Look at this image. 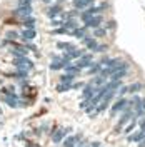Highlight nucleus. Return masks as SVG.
I'll list each match as a JSON object with an SVG mask.
<instances>
[{
  "mask_svg": "<svg viewBox=\"0 0 145 147\" xmlns=\"http://www.w3.org/2000/svg\"><path fill=\"white\" fill-rule=\"evenodd\" d=\"M113 97H115V90H109V92H107V94L103 95V99L100 100V104L97 105V109H93V112H92L90 117H97L99 114H102V112L107 109L110 104H112V99H113Z\"/></svg>",
  "mask_w": 145,
  "mask_h": 147,
  "instance_id": "nucleus-1",
  "label": "nucleus"
},
{
  "mask_svg": "<svg viewBox=\"0 0 145 147\" xmlns=\"http://www.w3.org/2000/svg\"><path fill=\"white\" fill-rule=\"evenodd\" d=\"M132 114H134V110H132V107L127 104V107H125V112L122 114V117L118 119V122L115 124V127H113V134H120L122 132V129L125 127V124H127L128 120L132 119Z\"/></svg>",
  "mask_w": 145,
  "mask_h": 147,
  "instance_id": "nucleus-2",
  "label": "nucleus"
},
{
  "mask_svg": "<svg viewBox=\"0 0 145 147\" xmlns=\"http://www.w3.org/2000/svg\"><path fill=\"white\" fill-rule=\"evenodd\" d=\"M107 7H109L107 3H102V5H90V7H87L85 10H82L80 18H82V20H85L87 17H92V15H99L100 12H103V10L107 9Z\"/></svg>",
  "mask_w": 145,
  "mask_h": 147,
  "instance_id": "nucleus-3",
  "label": "nucleus"
},
{
  "mask_svg": "<svg viewBox=\"0 0 145 147\" xmlns=\"http://www.w3.org/2000/svg\"><path fill=\"white\" fill-rule=\"evenodd\" d=\"M12 64L15 65L18 70H30V69H34V62H32V60L28 59L27 55H22V57H15Z\"/></svg>",
  "mask_w": 145,
  "mask_h": 147,
  "instance_id": "nucleus-4",
  "label": "nucleus"
},
{
  "mask_svg": "<svg viewBox=\"0 0 145 147\" xmlns=\"http://www.w3.org/2000/svg\"><path fill=\"white\" fill-rule=\"evenodd\" d=\"M82 44L85 47H89L90 50H93V52H103L105 49H107V45H99V42L93 38V37H83V38H80Z\"/></svg>",
  "mask_w": 145,
  "mask_h": 147,
  "instance_id": "nucleus-5",
  "label": "nucleus"
},
{
  "mask_svg": "<svg viewBox=\"0 0 145 147\" xmlns=\"http://www.w3.org/2000/svg\"><path fill=\"white\" fill-rule=\"evenodd\" d=\"M103 22V17L102 15H92V17H87L85 20H83V27H87V28H97V27H100V24Z\"/></svg>",
  "mask_w": 145,
  "mask_h": 147,
  "instance_id": "nucleus-6",
  "label": "nucleus"
},
{
  "mask_svg": "<svg viewBox=\"0 0 145 147\" xmlns=\"http://www.w3.org/2000/svg\"><path fill=\"white\" fill-rule=\"evenodd\" d=\"M127 104H128V99H125V97H120L113 105H112V109H110V117H115L120 110H124L125 107H127Z\"/></svg>",
  "mask_w": 145,
  "mask_h": 147,
  "instance_id": "nucleus-7",
  "label": "nucleus"
},
{
  "mask_svg": "<svg viewBox=\"0 0 145 147\" xmlns=\"http://www.w3.org/2000/svg\"><path fill=\"white\" fill-rule=\"evenodd\" d=\"M68 132H72V127L57 129V130L54 132V136H52V142H54V144H60V142H62V140L65 139V136H67Z\"/></svg>",
  "mask_w": 145,
  "mask_h": 147,
  "instance_id": "nucleus-8",
  "label": "nucleus"
},
{
  "mask_svg": "<svg viewBox=\"0 0 145 147\" xmlns=\"http://www.w3.org/2000/svg\"><path fill=\"white\" fill-rule=\"evenodd\" d=\"M92 59H93V57H92L90 54H87V55H82L80 59H79V60H77V62H75V65H77V67H79V69H87V67H92V65H93V62H92Z\"/></svg>",
  "mask_w": 145,
  "mask_h": 147,
  "instance_id": "nucleus-9",
  "label": "nucleus"
},
{
  "mask_svg": "<svg viewBox=\"0 0 145 147\" xmlns=\"http://www.w3.org/2000/svg\"><path fill=\"white\" fill-rule=\"evenodd\" d=\"M65 65L67 64L62 60V57H58V55H54L52 57V62H50V69L52 70H60V69H64Z\"/></svg>",
  "mask_w": 145,
  "mask_h": 147,
  "instance_id": "nucleus-10",
  "label": "nucleus"
},
{
  "mask_svg": "<svg viewBox=\"0 0 145 147\" xmlns=\"http://www.w3.org/2000/svg\"><path fill=\"white\" fill-rule=\"evenodd\" d=\"M97 90H99L97 87H93L92 84H87V85L83 87V90H82V97H83V99H90V97H92V95H93Z\"/></svg>",
  "mask_w": 145,
  "mask_h": 147,
  "instance_id": "nucleus-11",
  "label": "nucleus"
},
{
  "mask_svg": "<svg viewBox=\"0 0 145 147\" xmlns=\"http://www.w3.org/2000/svg\"><path fill=\"white\" fill-rule=\"evenodd\" d=\"M92 3H93V0H73V7L77 10H85Z\"/></svg>",
  "mask_w": 145,
  "mask_h": 147,
  "instance_id": "nucleus-12",
  "label": "nucleus"
},
{
  "mask_svg": "<svg viewBox=\"0 0 145 147\" xmlns=\"http://www.w3.org/2000/svg\"><path fill=\"white\" fill-rule=\"evenodd\" d=\"M77 140H80V136L79 134H73V136H70V137H67L64 140V146L62 147H75L79 142Z\"/></svg>",
  "mask_w": 145,
  "mask_h": 147,
  "instance_id": "nucleus-13",
  "label": "nucleus"
},
{
  "mask_svg": "<svg viewBox=\"0 0 145 147\" xmlns=\"http://www.w3.org/2000/svg\"><path fill=\"white\" fill-rule=\"evenodd\" d=\"M144 136H145V130H140V129H138V132H135V134H128L127 140L132 142V144H134V142H140V140L144 139Z\"/></svg>",
  "mask_w": 145,
  "mask_h": 147,
  "instance_id": "nucleus-14",
  "label": "nucleus"
},
{
  "mask_svg": "<svg viewBox=\"0 0 145 147\" xmlns=\"http://www.w3.org/2000/svg\"><path fill=\"white\" fill-rule=\"evenodd\" d=\"M68 34L77 37V38H83V37H87V27H82V28L77 27V28H73V30H70Z\"/></svg>",
  "mask_w": 145,
  "mask_h": 147,
  "instance_id": "nucleus-15",
  "label": "nucleus"
},
{
  "mask_svg": "<svg viewBox=\"0 0 145 147\" xmlns=\"http://www.w3.org/2000/svg\"><path fill=\"white\" fill-rule=\"evenodd\" d=\"M58 13H62V7L60 5H52V7H48V10H47V15L50 18H55Z\"/></svg>",
  "mask_w": 145,
  "mask_h": 147,
  "instance_id": "nucleus-16",
  "label": "nucleus"
},
{
  "mask_svg": "<svg viewBox=\"0 0 145 147\" xmlns=\"http://www.w3.org/2000/svg\"><path fill=\"white\" fill-rule=\"evenodd\" d=\"M30 12H32V7H30V3H25V5H18V9H17V13H20V15H25V17H28V15H30Z\"/></svg>",
  "mask_w": 145,
  "mask_h": 147,
  "instance_id": "nucleus-17",
  "label": "nucleus"
},
{
  "mask_svg": "<svg viewBox=\"0 0 145 147\" xmlns=\"http://www.w3.org/2000/svg\"><path fill=\"white\" fill-rule=\"evenodd\" d=\"M5 77H13V79H25L28 77V70H17L12 74H5Z\"/></svg>",
  "mask_w": 145,
  "mask_h": 147,
  "instance_id": "nucleus-18",
  "label": "nucleus"
},
{
  "mask_svg": "<svg viewBox=\"0 0 145 147\" xmlns=\"http://www.w3.org/2000/svg\"><path fill=\"white\" fill-rule=\"evenodd\" d=\"M142 89H144V84L135 82V84H132V85H127V94H135V92L142 90Z\"/></svg>",
  "mask_w": 145,
  "mask_h": 147,
  "instance_id": "nucleus-19",
  "label": "nucleus"
},
{
  "mask_svg": "<svg viewBox=\"0 0 145 147\" xmlns=\"http://www.w3.org/2000/svg\"><path fill=\"white\" fill-rule=\"evenodd\" d=\"M137 124H138V122H137V117H135V119L132 117V119H130V124H128V125H127L125 129H122V130H124V134H125V136L132 134V132H134V129L137 127Z\"/></svg>",
  "mask_w": 145,
  "mask_h": 147,
  "instance_id": "nucleus-20",
  "label": "nucleus"
},
{
  "mask_svg": "<svg viewBox=\"0 0 145 147\" xmlns=\"http://www.w3.org/2000/svg\"><path fill=\"white\" fill-rule=\"evenodd\" d=\"M127 74H128V69H122V70L115 72L113 75H110L109 79H110V80H120V79H124V77H125Z\"/></svg>",
  "mask_w": 145,
  "mask_h": 147,
  "instance_id": "nucleus-21",
  "label": "nucleus"
},
{
  "mask_svg": "<svg viewBox=\"0 0 145 147\" xmlns=\"http://www.w3.org/2000/svg\"><path fill=\"white\" fill-rule=\"evenodd\" d=\"M57 49H60V50H73L75 49V45L73 44H70V42H57Z\"/></svg>",
  "mask_w": 145,
  "mask_h": 147,
  "instance_id": "nucleus-22",
  "label": "nucleus"
},
{
  "mask_svg": "<svg viewBox=\"0 0 145 147\" xmlns=\"http://www.w3.org/2000/svg\"><path fill=\"white\" fill-rule=\"evenodd\" d=\"M75 77H77L75 74H65V75L60 77V82H62V84H73Z\"/></svg>",
  "mask_w": 145,
  "mask_h": 147,
  "instance_id": "nucleus-23",
  "label": "nucleus"
},
{
  "mask_svg": "<svg viewBox=\"0 0 145 147\" xmlns=\"http://www.w3.org/2000/svg\"><path fill=\"white\" fill-rule=\"evenodd\" d=\"M22 37H23L25 40H32V38H35V30H34V28H25V30L22 32Z\"/></svg>",
  "mask_w": 145,
  "mask_h": 147,
  "instance_id": "nucleus-24",
  "label": "nucleus"
},
{
  "mask_svg": "<svg viewBox=\"0 0 145 147\" xmlns=\"http://www.w3.org/2000/svg\"><path fill=\"white\" fill-rule=\"evenodd\" d=\"M64 69H65V72H67V74H75V75L80 72V69H79L75 64H67Z\"/></svg>",
  "mask_w": 145,
  "mask_h": 147,
  "instance_id": "nucleus-25",
  "label": "nucleus"
},
{
  "mask_svg": "<svg viewBox=\"0 0 145 147\" xmlns=\"http://www.w3.org/2000/svg\"><path fill=\"white\" fill-rule=\"evenodd\" d=\"M107 35V28H93V38H97V37H105Z\"/></svg>",
  "mask_w": 145,
  "mask_h": 147,
  "instance_id": "nucleus-26",
  "label": "nucleus"
},
{
  "mask_svg": "<svg viewBox=\"0 0 145 147\" xmlns=\"http://www.w3.org/2000/svg\"><path fill=\"white\" fill-rule=\"evenodd\" d=\"M100 70H102V65H100V62H99V64H95V62H93V65H92V67H89V74H90V75H93V74L97 75Z\"/></svg>",
  "mask_w": 145,
  "mask_h": 147,
  "instance_id": "nucleus-27",
  "label": "nucleus"
},
{
  "mask_svg": "<svg viewBox=\"0 0 145 147\" xmlns=\"http://www.w3.org/2000/svg\"><path fill=\"white\" fill-rule=\"evenodd\" d=\"M23 25L27 28H34V25H35V18L34 17H25L23 18Z\"/></svg>",
  "mask_w": 145,
  "mask_h": 147,
  "instance_id": "nucleus-28",
  "label": "nucleus"
},
{
  "mask_svg": "<svg viewBox=\"0 0 145 147\" xmlns=\"http://www.w3.org/2000/svg\"><path fill=\"white\" fill-rule=\"evenodd\" d=\"M72 89V84H58L57 85V92H67V90H70Z\"/></svg>",
  "mask_w": 145,
  "mask_h": 147,
  "instance_id": "nucleus-29",
  "label": "nucleus"
},
{
  "mask_svg": "<svg viewBox=\"0 0 145 147\" xmlns=\"http://www.w3.org/2000/svg\"><path fill=\"white\" fill-rule=\"evenodd\" d=\"M52 34H54V35H62V34H68V30H65L64 27H60V28H55V30H52Z\"/></svg>",
  "mask_w": 145,
  "mask_h": 147,
  "instance_id": "nucleus-30",
  "label": "nucleus"
},
{
  "mask_svg": "<svg viewBox=\"0 0 145 147\" xmlns=\"http://www.w3.org/2000/svg\"><path fill=\"white\" fill-rule=\"evenodd\" d=\"M127 94V85H120V90H118V95L120 97H124Z\"/></svg>",
  "mask_w": 145,
  "mask_h": 147,
  "instance_id": "nucleus-31",
  "label": "nucleus"
},
{
  "mask_svg": "<svg viewBox=\"0 0 145 147\" xmlns=\"http://www.w3.org/2000/svg\"><path fill=\"white\" fill-rule=\"evenodd\" d=\"M89 100H90V99H83V100L80 102V105H79V107H80V109H85V107L89 105Z\"/></svg>",
  "mask_w": 145,
  "mask_h": 147,
  "instance_id": "nucleus-32",
  "label": "nucleus"
},
{
  "mask_svg": "<svg viewBox=\"0 0 145 147\" xmlns=\"http://www.w3.org/2000/svg\"><path fill=\"white\" fill-rule=\"evenodd\" d=\"M7 37L9 38H18V34L17 32H7Z\"/></svg>",
  "mask_w": 145,
  "mask_h": 147,
  "instance_id": "nucleus-33",
  "label": "nucleus"
},
{
  "mask_svg": "<svg viewBox=\"0 0 145 147\" xmlns=\"http://www.w3.org/2000/svg\"><path fill=\"white\" fill-rule=\"evenodd\" d=\"M142 109H144V114H145V99L142 100Z\"/></svg>",
  "mask_w": 145,
  "mask_h": 147,
  "instance_id": "nucleus-34",
  "label": "nucleus"
},
{
  "mask_svg": "<svg viewBox=\"0 0 145 147\" xmlns=\"http://www.w3.org/2000/svg\"><path fill=\"white\" fill-rule=\"evenodd\" d=\"M44 2H45V3H50V2H52V0H44Z\"/></svg>",
  "mask_w": 145,
  "mask_h": 147,
  "instance_id": "nucleus-35",
  "label": "nucleus"
}]
</instances>
